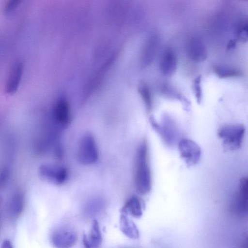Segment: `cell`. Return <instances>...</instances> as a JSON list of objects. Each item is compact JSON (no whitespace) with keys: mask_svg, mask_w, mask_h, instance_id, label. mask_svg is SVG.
I'll list each match as a JSON object with an SVG mask.
<instances>
[{"mask_svg":"<svg viewBox=\"0 0 248 248\" xmlns=\"http://www.w3.org/2000/svg\"><path fill=\"white\" fill-rule=\"evenodd\" d=\"M93 202H91L89 204V214H94L98 212V207H99V201H93Z\"/></svg>","mask_w":248,"mask_h":248,"instance_id":"cell-20","label":"cell"},{"mask_svg":"<svg viewBox=\"0 0 248 248\" xmlns=\"http://www.w3.org/2000/svg\"><path fill=\"white\" fill-rule=\"evenodd\" d=\"M237 38L243 42H246L248 39V24L247 21L239 24L237 30Z\"/></svg>","mask_w":248,"mask_h":248,"instance_id":"cell-19","label":"cell"},{"mask_svg":"<svg viewBox=\"0 0 248 248\" xmlns=\"http://www.w3.org/2000/svg\"><path fill=\"white\" fill-rule=\"evenodd\" d=\"M120 229L121 232L127 237L131 239H137L140 236L139 230L127 215L121 213L120 217Z\"/></svg>","mask_w":248,"mask_h":248,"instance_id":"cell-15","label":"cell"},{"mask_svg":"<svg viewBox=\"0 0 248 248\" xmlns=\"http://www.w3.org/2000/svg\"><path fill=\"white\" fill-rule=\"evenodd\" d=\"M135 187L141 195L149 193L152 189V174L148 160V146L144 140L137 152L134 175Z\"/></svg>","mask_w":248,"mask_h":248,"instance_id":"cell-1","label":"cell"},{"mask_svg":"<svg viewBox=\"0 0 248 248\" xmlns=\"http://www.w3.org/2000/svg\"><path fill=\"white\" fill-rule=\"evenodd\" d=\"M177 68V59L175 53L170 50H166L162 55L160 69L161 74L166 77L174 74Z\"/></svg>","mask_w":248,"mask_h":248,"instance_id":"cell-12","label":"cell"},{"mask_svg":"<svg viewBox=\"0 0 248 248\" xmlns=\"http://www.w3.org/2000/svg\"><path fill=\"white\" fill-rule=\"evenodd\" d=\"M1 248H14L11 241L8 239L3 240L1 245Z\"/></svg>","mask_w":248,"mask_h":248,"instance_id":"cell-21","label":"cell"},{"mask_svg":"<svg viewBox=\"0 0 248 248\" xmlns=\"http://www.w3.org/2000/svg\"><path fill=\"white\" fill-rule=\"evenodd\" d=\"M41 176L57 185H63L67 180V170L63 167L45 165L40 168Z\"/></svg>","mask_w":248,"mask_h":248,"instance_id":"cell-8","label":"cell"},{"mask_svg":"<svg viewBox=\"0 0 248 248\" xmlns=\"http://www.w3.org/2000/svg\"><path fill=\"white\" fill-rule=\"evenodd\" d=\"M192 88L196 101L200 104L202 100L201 76H199L195 78L193 83Z\"/></svg>","mask_w":248,"mask_h":248,"instance_id":"cell-18","label":"cell"},{"mask_svg":"<svg viewBox=\"0 0 248 248\" xmlns=\"http://www.w3.org/2000/svg\"><path fill=\"white\" fill-rule=\"evenodd\" d=\"M139 93L144 101L146 108L148 112L151 111L152 108V101L150 91L146 85H142L139 89Z\"/></svg>","mask_w":248,"mask_h":248,"instance_id":"cell-17","label":"cell"},{"mask_svg":"<svg viewBox=\"0 0 248 248\" xmlns=\"http://www.w3.org/2000/svg\"><path fill=\"white\" fill-rule=\"evenodd\" d=\"M78 239L77 232L67 227L55 230L50 236L51 243L55 248H72L76 244Z\"/></svg>","mask_w":248,"mask_h":248,"instance_id":"cell-6","label":"cell"},{"mask_svg":"<svg viewBox=\"0 0 248 248\" xmlns=\"http://www.w3.org/2000/svg\"><path fill=\"white\" fill-rule=\"evenodd\" d=\"M54 121L61 129L66 128L70 124L71 115L67 103L63 100L58 101L53 110Z\"/></svg>","mask_w":248,"mask_h":248,"instance_id":"cell-9","label":"cell"},{"mask_svg":"<svg viewBox=\"0 0 248 248\" xmlns=\"http://www.w3.org/2000/svg\"><path fill=\"white\" fill-rule=\"evenodd\" d=\"M2 198L1 197V196H0V205L2 202Z\"/></svg>","mask_w":248,"mask_h":248,"instance_id":"cell-23","label":"cell"},{"mask_svg":"<svg viewBox=\"0 0 248 248\" xmlns=\"http://www.w3.org/2000/svg\"><path fill=\"white\" fill-rule=\"evenodd\" d=\"M78 161L83 165L95 163L98 158V150L93 136L86 133L80 140L77 152Z\"/></svg>","mask_w":248,"mask_h":248,"instance_id":"cell-4","label":"cell"},{"mask_svg":"<svg viewBox=\"0 0 248 248\" xmlns=\"http://www.w3.org/2000/svg\"><path fill=\"white\" fill-rule=\"evenodd\" d=\"M102 242V236L97 220L94 219L89 234L84 233L82 243L84 248H99Z\"/></svg>","mask_w":248,"mask_h":248,"instance_id":"cell-10","label":"cell"},{"mask_svg":"<svg viewBox=\"0 0 248 248\" xmlns=\"http://www.w3.org/2000/svg\"><path fill=\"white\" fill-rule=\"evenodd\" d=\"M235 43L236 41L235 40H231L228 43V45L227 46V48L228 49H230L234 48L235 46Z\"/></svg>","mask_w":248,"mask_h":248,"instance_id":"cell-22","label":"cell"},{"mask_svg":"<svg viewBox=\"0 0 248 248\" xmlns=\"http://www.w3.org/2000/svg\"><path fill=\"white\" fill-rule=\"evenodd\" d=\"M121 213L130 215L136 218L141 217L143 214V206L140 200L136 196L130 197L121 209Z\"/></svg>","mask_w":248,"mask_h":248,"instance_id":"cell-14","label":"cell"},{"mask_svg":"<svg viewBox=\"0 0 248 248\" xmlns=\"http://www.w3.org/2000/svg\"><path fill=\"white\" fill-rule=\"evenodd\" d=\"M248 180L243 176L239 182L238 191L233 198L232 208L233 212L238 216H245L248 211Z\"/></svg>","mask_w":248,"mask_h":248,"instance_id":"cell-7","label":"cell"},{"mask_svg":"<svg viewBox=\"0 0 248 248\" xmlns=\"http://www.w3.org/2000/svg\"><path fill=\"white\" fill-rule=\"evenodd\" d=\"M178 149L180 157L184 160L187 167H190L198 163L201 156V149L194 140L189 139H182L178 143Z\"/></svg>","mask_w":248,"mask_h":248,"instance_id":"cell-5","label":"cell"},{"mask_svg":"<svg viewBox=\"0 0 248 248\" xmlns=\"http://www.w3.org/2000/svg\"><path fill=\"white\" fill-rule=\"evenodd\" d=\"M214 71L220 78H228L239 76L240 72L236 69L224 66H216Z\"/></svg>","mask_w":248,"mask_h":248,"instance_id":"cell-16","label":"cell"},{"mask_svg":"<svg viewBox=\"0 0 248 248\" xmlns=\"http://www.w3.org/2000/svg\"><path fill=\"white\" fill-rule=\"evenodd\" d=\"M25 206V198L21 192L14 194L9 200L7 211L9 216L13 218L19 217L22 213Z\"/></svg>","mask_w":248,"mask_h":248,"instance_id":"cell-13","label":"cell"},{"mask_svg":"<svg viewBox=\"0 0 248 248\" xmlns=\"http://www.w3.org/2000/svg\"><path fill=\"white\" fill-rule=\"evenodd\" d=\"M245 131L243 124H229L220 127L217 135L226 151H235L241 147Z\"/></svg>","mask_w":248,"mask_h":248,"instance_id":"cell-2","label":"cell"},{"mask_svg":"<svg viewBox=\"0 0 248 248\" xmlns=\"http://www.w3.org/2000/svg\"><path fill=\"white\" fill-rule=\"evenodd\" d=\"M188 55L196 62L204 61L207 57V51L202 41L198 38H192L188 46Z\"/></svg>","mask_w":248,"mask_h":248,"instance_id":"cell-11","label":"cell"},{"mask_svg":"<svg viewBox=\"0 0 248 248\" xmlns=\"http://www.w3.org/2000/svg\"><path fill=\"white\" fill-rule=\"evenodd\" d=\"M149 122L153 129L166 145L170 147L175 144L179 132L176 123L170 115H163L160 123L151 116Z\"/></svg>","mask_w":248,"mask_h":248,"instance_id":"cell-3","label":"cell"}]
</instances>
